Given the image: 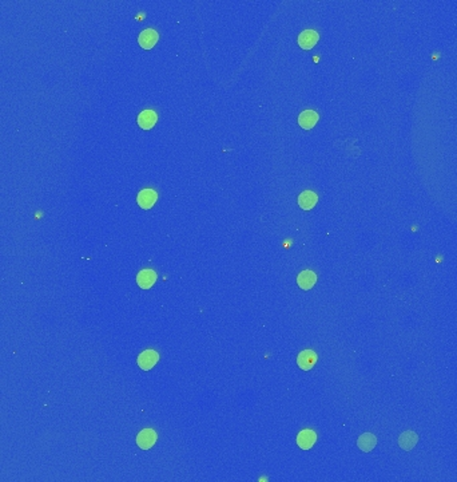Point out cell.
<instances>
[{"label": "cell", "mask_w": 457, "mask_h": 482, "mask_svg": "<svg viewBox=\"0 0 457 482\" xmlns=\"http://www.w3.org/2000/svg\"><path fill=\"white\" fill-rule=\"evenodd\" d=\"M158 361H159V354L154 350H146L138 357V366L143 371H149L158 363Z\"/></svg>", "instance_id": "1"}, {"label": "cell", "mask_w": 457, "mask_h": 482, "mask_svg": "<svg viewBox=\"0 0 457 482\" xmlns=\"http://www.w3.org/2000/svg\"><path fill=\"white\" fill-rule=\"evenodd\" d=\"M158 435L152 429H143V430L138 434L137 437V445L141 447L142 450H149L155 445Z\"/></svg>", "instance_id": "2"}, {"label": "cell", "mask_w": 457, "mask_h": 482, "mask_svg": "<svg viewBox=\"0 0 457 482\" xmlns=\"http://www.w3.org/2000/svg\"><path fill=\"white\" fill-rule=\"evenodd\" d=\"M159 39V35H158V32L155 30H152V28H147V30H143V31L139 34V38H138V42H139V46L142 48H145V50H150L156 44Z\"/></svg>", "instance_id": "3"}, {"label": "cell", "mask_w": 457, "mask_h": 482, "mask_svg": "<svg viewBox=\"0 0 457 482\" xmlns=\"http://www.w3.org/2000/svg\"><path fill=\"white\" fill-rule=\"evenodd\" d=\"M320 39V35H318V32H316L314 30H305L304 32L300 34L298 36V44H300V47L304 48V50H310L317 44Z\"/></svg>", "instance_id": "4"}, {"label": "cell", "mask_w": 457, "mask_h": 482, "mask_svg": "<svg viewBox=\"0 0 457 482\" xmlns=\"http://www.w3.org/2000/svg\"><path fill=\"white\" fill-rule=\"evenodd\" d=\"M156 198H158V194L154 189H143L138 194L137 201L142 209H150L156 202Z\"/></svg>", "instance_id": "5"}, {"label": "cell", "mask_w": 457, "mask_h": 482, "mask_svg": "<svg viewBox=\"0 0 457 482\" xmlns=\"http://www.w3.org/2000/svg\"><path fill=\"white\" fill-rule=\"evenodd\" d=\"M298 367L304 371H308L317 363V354L313 350H304L297 358Z\"/></svg>", "instance_id": "6"}, {"label": "cell", "mask_w": 457, "mask_h": 482, "mask_svg": "<svg viewBox=\"0 0 457 482\" xmlns=\"http://www.w3.org/2000/svg\"><path fill=\"white\" fill-rule=\"evenodd\" d=\"M156 282V273L152 269H143L141 270L137 276L138 286L143 288V290H149L151 288Z\"/></svg>", "instance_id": "7"}, {"label": "cell", "mask_w": 457, "mask_h": 482, "mask_svg": "<svg viewBox=\"0 0 457 482\" xmlns=\"http://www.w3.org/2000/svg\"><path fill=\"white\" fill-rule=\"evenodd\" d=\"M317 441V435L316 433L313 430H302L297 437V443L298 446L301 447L302 450H309V449H312L313 445L316 443Z\"/></svg>", "instance_id": "8"}, {"label": "cell", "mask_w": 457, "mask_h": 482, "mask_svg": "<svg viewBox=\"0 0 457 482\" xmlns=\"http://www.w3.org/2000/svg\"><path fill=\"white\" fill-rule=\"evenodd\" d=\"M156 121H158V115H156L155 111H152V110H145V111H142V113L138 115V123H139L142 129L145 130L151 129L152 126L156 123Z\"/></svg>", "instance_id": "9"}, {"label": "cell", "mask_w": 457, "mask_h": 482, "mask_svg": "<svg viewBox=\"0 0 457 482\" xmlns=\"http://www.w3.org/2000/svg\"><path fill=\"white\" fill-rule=\"evenodd\" d=\"M297 283H298V286H300V288H302V290L305 291L312 290L313 287H314V284L317 283L316 273L312 272V270H302L301 273L298 274Z\"/></svg>", "instance_id": "10"}, {"label": "cell", "mask_w": 457, "mask_h": 482, "mask_svg": "<svg viewBox=\"0 0 457 482\" xmlns=\"http://www.w3.org/2000/svg\"><path fill=\"white\" fill-rule=\"evenodd\" d=\"M317 201H318V197L314 192H310V190H305L300 194L298 197V205L301 206V209L304 211H310V209L314 208V205L317 204Z\"/></svg>", "instance_id": "11"}, {"label": "cell", "mask_w": 457, "mask_h": 482, "mask_svg": "<svg viewBox=\"0 0 457 482\" xmlns=\"http://www.w3.org/2000/svg\"><path fill=\"white\" fill-rule=\"evenodd\" d=\"M317 122H318V114L316 111H313V110H306V111L300 114V117H298V123L301 125V127L306 130L314 127Z\"/></svg>", "instance_id": "12"}, {"label": "cell", "mask_w": 457, "mask_h": 482, "mask_svg": "<svg viewBox=\"0 0 457 482\" xmlns=\"http://www.w3.org/2000/svg\"><path fill=\"white\" fill-rule=\"evenodd\" d=\"M417 441H418V437L416 433H413V431H405V433H403V434L400 435L399 445L401 449L408 451V450H412V449L416 446Z\"/></svg>", "instance_id": "13"}, {"label": "cell", "mask_w": 457, "mask_h": 482, "mask_svg": "<svg viewBox=\"0 0 457 482\" xmlns=\"http://www.w3.org/2000/svg\"><path fill=\"white\" fill-rule=\"evenodd\" d=\"M376 445H377V439H376L375 435L371 434V433H363V434L359 435V438L357 439V446L362 451H365V453L373 450Z\"/></svg>", "instance_id": "14"}]
</instances>
